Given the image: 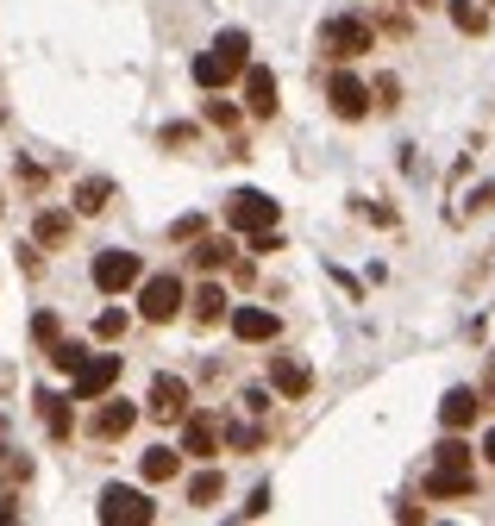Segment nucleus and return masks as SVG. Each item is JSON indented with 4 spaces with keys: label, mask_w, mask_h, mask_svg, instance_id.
Listing matches in <instances>:
<instances>
[{
    "label": "nucleus",
    "mask_w": 495,
    "mask_h": 526,
    "mask_svg": "<svg viewBox=\"0 0 495 526\" xmlns=\"http://www.w3.org/2000/svg\"><path fill=\"white\" fill-rule=\"evenodd\" d=\"M82 357H88V351H82L76 339H57V345H51V364H57V370H69V376H76V364H82Z\"/></svg>",
    "instance_id": "a878e982"
},
{
    "label": "nucleus",
    "mask_w": 495,
    "mask_h": 526,
    "mask_svg": "<svg viewBox=\"0 0 495 526\" xmlns=\"http://www.w3.org/2000/svg\"><path fill=\"white\" fill-rule=\"evenodd\" d=\"M395 94H402V82H395V76H376V113H395V107H402V101H395Z\"/></svg>",
    "instance_id": "bb28decb"
},
{
    "label": "nucleus",
    "mask_w": 495,
    "mask_h": 526,
    "mask_svg": "<svg viewBox=\"0 0 495 526\" xmlns=\"http://www.w3.org/2000/svg\"><path fill=\"white\" fill-rule=\"evenodd\" d=\"M245 107L257 119H276V76H270V69H257V63H245Z\"/></svg>",
    "instance_id": "2eb2a0df"
},
{
    "label": "nucleus",
    "mask_w": 495,
    "mask_h": 526,
    "mask_svg": "<svg viewBox=\"0 0 495 526\" xmlns=\"http://www.w3.org/2000/svg\"><path fill=\"white\" fill-rule=\"evenodd\" d=\"M32 401H38L44 426H51V439H69V433H76V414H69V401H63V395H32Z\"/></svg>",
    "instance_id": "6ab92c4d"
},
{
    "label": "nucleus",
    "mask_w": 495,
    "mask_h": 526,
    "mask_svg": "<svg viewBox=\"0 0 495 526\" xmlns=\"http://www.w3.org/2000/svg\"><path fill=\"white\" fill-rule=\"evenodd\" d=\"M232 445H239V451H257V445H264V433H257V426H232Z\"/></svg>",
    "instance_id": "2f4dec72"
},
{
    "label": "nucleus",
    "mask_w": 495,
    "mask_h": 526,
    "mask_svg": "<svg viewBox=\"0 0 495 526\" xmlns=\"http://www.w3.org/2000/svg\"><path fill=\"white\" fill-rule=\"evenodd\" d=\"M477 395H483V408H495V351H489V370H483V389Z\"/></svg>",
    "instance_id": "72a5a7b5"
},
{
    "label": "nucleus",
    "mask_w": 495,
    "mask_h": 526,
    "mask_svg": "<svg viewBox=\"0 0 495 526\" xmlns=\"http://www.w3.org/2000/svg\"><path fill=\"white\" fill-rule=\"evenodd\" d=\"M32 339H38V345H57V339H63L57 314H32Z\"/></svg>",
    "instance_id": "c85d7f7f"
},
{
    "label": "nucleus",
    "mask_w": 495,
    "mask_h": 526,
    "mask_svg": "<svg viewBox=\"0 0 495 526\" xmlns=\"http://www.w3.org/2000/svg\"><path fill=\"white\" fill-rule=\"evenodd\" d=\"M182 451H188V458H214V451H220V420L188 408L182 414Z\"/></svg>",
    "instance_id": "f8f14e48"
},
{
    "label": "nucleus",
    "mask_w": 495,
    "mask_h": 526,
    "mask_svg": "<svg viewBox=\"0 0 495 526\" xmlns=\"http://www.w3.org/2000/svg\"><path fill=\"white\" fill-rule=\"evenodd\" d=\"M207 232V220H201V213H182V220L170 226V238H176V245H188V238H201Z\"/></svg>",
    "instance_id": "c756f323"
},
{
    "label": "nucleus",
    "mask_w": 495,
    "mask_h": 526,
    "mask_svg": "<svg viewBox=\"0 0 495 526\" xmlns=\"http://www.w3.org/2000/svg\"><path fill=\"white\" fill-rule=\"evenodd\" d=\"M138 314H145L151 326H170L182 314V282L163 270V276H138Z\"/></svg>",
    "instance_id": "20e7f679"
},
{
    "label": "nucleus",
    "mask_w": 495,
    "mask_h": 526,
    "mask_svg": "<svg viewBox=\"0 0 495 526\" xmlns=\"http://www.w3.org/2000/svg\"><path fill=\"white\" fill-rule=\"evenodd\" d=\"M433 470H470V445H464L458 433H445V439L433 445Z\"/></svg>",
    "instance_id": "5701e85b"
},
{
    "label": "nucleus",
    "mask_w": 495,
    "mask_h": 526,
    "mask_svg": "<svg viewBox=\"0 0 495 526\" xmlns=\"http://www.w3.org/2000/svg\"><path fill=\"white\" fill-rule=\"evenodd\" d=\"M483 7H495V0H483Z\"/></svg>",
    "instance_id": "4c0bfd02"
},
{
    "label": "nucleus",
    "mask_w": 495,
    "mask_h": 526,
    "mask_svg": "<svg viewBox=\"0 0 495 526\" xmlns=\"http://www.w3.org/2000/svg\"><path fill=\"white\" fill-rule=\"evenodd\" d=\"M32 238H38L44 251L63 245V238H69V213H63V207H44V213H38V226H32Z\"/></svg>",
    "instance_id": "4be33fe9"
},
{
    "label": "nucleus",
    "mask_w": 495,
    "mask_h": 526,
    "mask_svg": "<svg viewBox=\"0 0 495 526\" xmlns=\"http://www.w3.org/2000/svg\"><path fill=\"white\" fill-rule=\"evenodd\" d=\"M427 495H433V501L477 495V470H433V476H427Z\"/></svg>",
    "instance_id": "dca6fc26"
},
{
    "label": "nucleus",
    "mask_w": 495,
    "mask_h": 526,
    "mask_svg": "<svg viewBox=\"0 0 495 526\" xmlns=\"http://www.w3.org/2000/svg\"><path fill=\"white\" fill-rule=\"evenodd\" d=\"M326 101H333L339 119H370V88L351 76V69H339V76L326 82Z\"/></svg>",
    "instance_id": "9d476101"
},
{
    "label": "nucleus",
    "mask_w": 495,
    "mask_h": 526,
    "mask_svg": "<svg viewBox=\"0 0 495 526\" xmlns=\"http://www.w3.org/2000/svg\"><path fill=\"white\" fill-rule=\"evenodd\" d=\"M126 332V307H107L101 320H94V339H120Z\"/></svg>",
    "instance_id": "cd10ccee"
},
{
    "label": "nucleus",
    "mask_w": 495,
    "mask_h": 526,
    "mask_svg": "<svg viewBox=\"0 0 495 526\" xmlns=\"http://www.w3.org/2000/svg\"><path fill=\"white\" fill-rule=\"evenodd\" d=\"M138 276H145L138 251H101V257H94V289H101V295H126V289H138Z\"/></svg>",
    "instance_id": "423d86ee"
},
{
    "label": "nucleus",
    "mask_w": 495,
    "mask_h": 526,
    "mask_svg": "<svg viewBox=\"0 0 495 526\" xmlns=\"http://www.w3.org/2000/svg\"><path fill=\"white\" fill-rule=\"evenodd\" d=\"M182 301H188V314H195L201 326H214V320L226 314V289H220V282H201V289L182 295Z\"/></svg>",
    "instance_id": "f3484780"
},
{
    "label": "nucleus",
    "mask_w": 495,
    "mask_h": 526,
    "mask_svg": "<svg viewBox=\"0 0 495 526\" xmlns=\"http://www.w3.org/2000/svg\"><path fill=\"white\" fill-rule=\"evenodd\" d=\"M132 426H138V408H132V401H101V414H94L88 433L101 439V445H113V439H126Z\"/></svg>",
    "instance_id": "4468645a"
},
{
    "label": "nucleus",
    "mask_w": 495,
    "mask_h": 526,
    "mask_svg": "<svg viewBox=\"0 0 495 526\" xmlns=\"http://www.w3.org/2000/svg\"><path fill=\"white\" fill-rule=\"evenodd\" d=\"M320 51L326 57H364V51H376V26L370 19H358V13H339V19H326L320 26Z\"/></svg>",
    "instance_id": "f03ea898"
},
{
    "label": "nucleus",
    "mask_w": 495,
    "mask_h": 526,
    "mask_svg": "<svg viewBox=\"0 0 495 526\" xmlns=\"http://www.w3.org/2000/svg\"><path fill=\"white\" fill-rule=\"evenodd\" d=\"M113 382H120V351L82 357V364H76V401H101Z\"/></svg>",
    "instance_id": "6e6552de"
},
{
    "label": "nucleus",
    "mask_w": 495,
    "mask_h": 526,
    "mask_svg": "<svg viewBox=\"0 0 495 526\" xmlns=\"http://www.w3.org/2000/svg\"><path fill=\"white\" fill-rule=\"evenodd\" d=\"M188 245H195V251H188V257H195V270H226V263H232V245H226V238H188Z\"/></svg>",
    "instance_id": "aec40b11"
},
{
    "label": "nucleus",
    "mask_w": 495,
    "mask_h": 526,
    "mask_svg": "<svg viewBox=\"0 0 495 526\" xmlns=\"http://www.w3.org/2000/svg\"><path fill=\"white\" fill-rule=\"evenodd\" d=\"M201 119H207V126H239V107H226V101H207V107H201Z\"/></svg>",
    "instance_id": "7c9ffc66"
},
{
    "label": "nucleus",
    "mask_w": 495,
    "mask_h": 526,
    "mask_svg": "<svg viewBox=\"0 0 495 526\" xmlns=\"http://www.w3.org/2000/svg\"><path fill=\"white\" fill-rule=\"evenodd\" d=\"M245 514H251V520H257V514H270V483H264V489H251V501H245Z\"/></svg>",
    "instance_id": "473e14b6"
},
{
    "label": "nucleus",
    "mask_w": 495,
    "mask_h": 526,
    "mask_svg": "<svg viewBox=\"0 0 495 526\" xmlns=\"http://www.w3.org/2000/svg\"><path fill=\"white\" fill-rule=\"evenodd\" d=\"M245 63H251V38H245V32H220V38L195 57V82L214 94V88H226V82H239Z\"/></svg>",
    "instance_id": "f257e3e1"
},
{
    "label": "nucleus",
    "mask_w": 495,
    "mask_h": 526,
    "mask_svg": "<svg viewBox=\"0 0 495 526\" xmlns=\"http://www.w3.org/2000/svg\"><path fill=\"white\" fill-rule=\"evenodd\" d=\"M270 389L282 401H301L314 389V370H308V357H295V351H270Z\"/></svg>",
    "instance_id": "0eeeda50"
},
{
    "label": "nucleus",
    "mask_w": 495,
    "mask_h": 526,
    "mask_svg": "<svg viewBox=\"0 0 495 526\" xmlns=\"http://www.w3.org/2000/svg\"><path fill=\"white\" fill-rule=\"evenodd\" d=\"M232 339H245V345H276V339H282V320L270 314V307H232Z\"/></svg>",
    "instance_id": "1a4fd4ad"
},
{
    "label": "nucleus",
    "mask_w": 495,
    "mask_h": 526,
    "mask_svg": "<svg viewBox=\"0 0 495 526\" xmlns=\"http://www.w3.org/2000/svg\"><path fill=\"white\" fill-rule=\"evenodd\" d=\"M195 401H188V382L182 376H157L151 382V420H163V426H176Z\"/></svg>",
    "instance_id": "9b49d317"
},
{
    "label": "nucleus",
    "mask_w": 495,
    "mask_h": 526,
    "mask_svg": "<svg viewBox=\"0 0 495 526\" xmlns=\"http://www.w3.org/2000/svg\"><path fill=\"white\" fill-rule=\"evenodd\" d=\"M445 7H452V26L464 38H483L489 32V7H483V0H445Z\"/></svg>",
    "instance_id": "a211bd4d"
},
{
    "label": "nucleus",
    "mask_w": 495,
    "mask_h": 526,
    "mask_svg": "<svg viewBox=\"0 0 495 526\" xmlns=\"http://www.w3.org/2000/svg\"><path fill=\"white\" fill-rule=\"evenodd\" d=\"M420 7H445V0H420Z\"/></svg>",
    "instance_id": "e433bc0d"
},
{
    "label": "nucleus",
    "mask_w": 495,
    "mask_h": 526,
    "mask_svg": "<svg viewBox=\"0 0 495 526\" xmlns=\"http://www.w3.org/2000/svg\"><path fill=\"white\" fill-rule=\"evenodd\" d=\"M107 201H113V182H107V176H88V182L76 188V213H101Z\"/></svg>",
    "instance_id": "b1692460"
},
{
    "label": "nucleus",
    "mask_w": 495,
    "mask_h": 526,
    "mask_svg": "<svg viewBox=\"0 0 495 526\" xmlns=\"http://www.w3.org/2000/svg\"><path fill=\"white\" fill-rule=\"evenodd\" d=\"M138 470H145V483H170V476L182 470V451L157 445V451H145V464H138Z\"/></svg>",
    "instance_id": "412c9836"
},
{
    "label": "nucleus",
    "mask_w": 495,
    "mask_h": 526,
    "mask_svg": "<svg viewBox=\"0 0 495 526\" xmlns=\"http://www.w3.org/2000/svg\"><path fill=\"white\" fill-rule=\"evenodd\" d=\"M220 489H226V476H220V470H201L195 483H188V501H195V508H214Z\"/></svg>",
    "instance_id": "393cba45"
},
{
    "label": "nucleus",
    "mask_w": 495,
    "mask_h": 526,
    "mask_svg": "<svg viewBox=\"0 0 495 526\" xmlns=\"http://www.w3.org/2000/svg\"><path fill=\"white\" fill-rule=\"evenodd\" d=\"M483 464L495 470V426H489V433H483Z\"/></svg>",
    "instance_id": "f704fd0d"
},
{
    "label": "nucleus",
    "mask_w": 495,
    "mask_h": 526,
    "mask_svg": "<svg viewBox=\"0 0 495 526\" xmlns=\"http://www.w3.org/2000/svg\"><path fill=\"white\" fill-rule=\"evenodd\" d=\"M13 514H19V508H13V501H7V495H0V520H13Z\"/></svg>",
    "instance_id": "c9c22d12"
},
{
    "label": "nucleus",
    "mask_w": 495,
    "mask_h": 526,
    "mask_svg": "<svg viewBox=\"0 0 495 526\" xmlns=\"http://www.w3.org/2000/svg\"><path fill=\"white\" fill-rule=\"evenodd\" d=\"M94 514H101L107 526H151V520H157V501H151L145 489L107 483V489H101V508H94Z\"/></svg>",
    "instance_id": "7ed1b4c3"
},
{
    "label": "nucleus",
    "mask_w": 495,
    "mask_h": 526,
    "mask_svg": "<svg viewBox=\"0 0 495 526\" xmlns=\"http://www.w3.org/2000/svg\"><path fill=\"white\" fill-rule=\"evenodd\" d=\"M282 220V207L264 195V188H239V195H226V226L232 232H264Z\"/></svg>",
    "instance_id": "39448f33"
},
{
    "label": "nucleus",
    "mask_w": 495,
    "mask_h": 526,
    "mask_svg": "<svg viewBox=\"0 0 495 526\" xmlns=\"http://www.w3.org/2000/svg\"><path fill=\"white\" fill-rule=\"evenodd\" d=\"M477 414H483V395L477 389H445V401H439V426H445V433H464Z\"/></svg>",
    "instance_id": "ddd939ff"
}]
</instances>
